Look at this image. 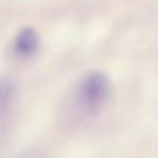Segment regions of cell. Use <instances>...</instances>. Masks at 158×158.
<instances>
[{"label": "cell", "instance_id": "cell-1", "mask_svg": "<svg viewBox=\"0 0 158 158\" xmlns=\"http://www.w3.org/2000/svg\"><path fill=\"white\" fill-rule=\"evenodd\" d=\"M113 95L110 77L102 71H87L79 76L67 92L60 115L64 123L77 126L99 115Z\"/></svg>", "mask_w": 158, "mask_h": 158}, {"label": "cell", "instance_id": "cell-4", "mask_svg": "<svg viewBox=\"0 0 158 158\" xmlns=\"http://www.w3.org/2000/svg\"><path fill=\"white\" fill-rule=\"evenodd\" d=\"M17 158H45V156H44V153L39 152V150H27V152L20 153Z\"/></svg>", "mask_w": 158, "mask_h": 158}, {"label": "cell", "instance_id": "cell-2", "mask_svg": "<svg viewBox=\"0 0 158 158\" xmlns=\"http://www.w3.org/2000/svg\"><path fill=\"white\" fill-rule=\"evenodd\" d=\"M39 45H40L39 34L33 28H22L14 36L10 45L11 57L17 60H27L36 54V51L39 50Z\"/></svg>", "mask_w": 158, "mask_h": 158}, {"label": "cell", "instance_id": "cell-3", "mask_svg": "<svg viewBox=\"0 0 158 158\" xmlns=\"http://www.w3.org/2000/svg\"><path fill=\"white\" fill-rule=\"evenodd\" d=\"M16 82L11 77H0V115L8 112L16 98Z\"/></svg>", "mask_w": 158, "mask_h": 158}]
</instances>
